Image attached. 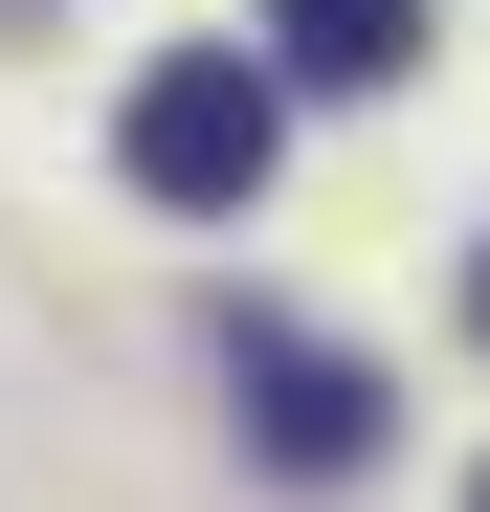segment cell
Wrapping results in <instances>:
<instances>
[{
  "mask_svg": "<svg viewBox=\"0 0 490 512\" xmlns=\"http://www.w3.org/2000/svg\"><path fill=\"white\" fill-rule=\"evenodd\" d=\"M112 156H134V201H179V223H245V201H268V156H290V90H268L245 45H179V67H134Z\"/></svg>",
  "mask_w": 490,
  "mask_h": 512,
  "instance_id": "6da1fadb",
  "label": "cell"
},
{
  "mask_svg": "<svg viewBox=\"0 0 490 512\" xmlns=\"http://www.w3.org/2000/svg\"><path fill=\"white\" fill-rule=\"evenodd\" d=\"M245 446H268V468H379V379L335 357V334H290V312H245Z\"/></svg>",
  "mask_w": 490,
  "mask_h": 512,
  "instance_id": "7a4b0ae2",
  "label": "cell"
},
{
  "mask_svg": "<svg viewBox=\"0 0 490 512\" xmlns=\"http://www.w3.org/2000/svg\"><path fill=\"white\" fill-rule=\"evenodd\" d=\"M424 45H446V0H268V67H290V90H401Z\"/></svg>",
  "mask_w": 490,
  "mask_h": 512,
  "instance_id": "3957f363",
  "label": "cell"
},
{
  "mask_svg": "<svg viewBox=\"0 0 490 512\" xmlns=\"http://www.w3.org/2000/svg\"><path fill=\"white\" fill-rule=\"evenodd\" d=\"M468 334H490V268H468Z\"/></svg>",
  "mask_w": 490,
  "mask_h": 512,
  "instance_id": "277c9868",
  "label": "cell"
},
{
  "mask_svg": "<svg viewBox=\"0 0 490 512\" xmlns=\"http://www.w3.org/2000/svg\"><path fill=\"white\" fill-rule=\"evenodd\" d=\"M468 512H490V468H468Z\"/></svg>",
  "mask_w": 490,
  "mask_h": 512,
  "instance_id": "5b68a950",
  "label": "cell"
}]
</instances>
